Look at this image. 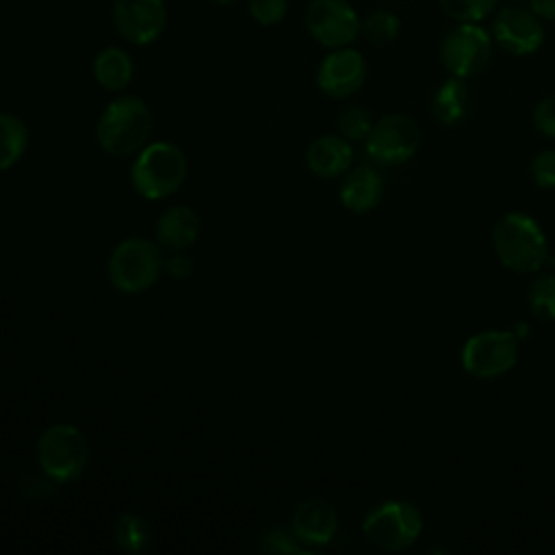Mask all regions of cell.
Wrapping results in <instances>:
<instances>
[{
    "mask_svg": "<svg viewBox=\"0 0 555 555\" xmlns=\"http://www.w3.org/2000/svg\"><path fill=\"white\" fill-rule=\"evenodd\" d=\"M492 245L503 267L535 273L548 260V243L540 223L525 212H505L492 228Z\"/></svg>",
    "mask_w": 555,
    "mask_h": 555,
    "instance_id": "6da1fadb",
    "label": "cell"
},
{
    "mask_svg": "<svg viewBox=\"0 0 555 555\" xmlns=\"http://www.w3.org/2000/svg\"><path fill=\"white\" fill-rule=\"evenodd\" d=\"M152 132V113L137 95H119L102 111L95 137L111 156H130L143 150Z\"/></svg>",
    "mask_w": 555,
    "mask_h": 555,
    "instance_id": "7a4b0ae2",
    "label": "cell"
},
{
    "mask_svg": "<svg viewBox=\"0 0 555 555\" xmlns=\"http://www.w3.org/2000/svg\"><path fill=\"white\" fill-rule=\"evenodd\" d=\"M163 269L165 258L160 247L147 238L130 236L111 251L106 275L119 293L139 295L158 282Z\"/></svg>",
    "mask_w": 555,
    "mask_h": 555,
    "instance_id": "3957f363",
    "label": "cell"
},
{
    "mask_svg": "<svg viewBox=\"0 0 555 555\" xmlns=\"http://www.w3.org/2000/svg\"><path fill=\"white\" fill-rule=\"evenodd\" d=\"M184 178L186 156L178 145L167 141L145 145L130 169L134 191L145 199H165L173 195Z\"/></svg>",
    "mask_w": 555,
    "mask_h": 555,
    "instance_id": "277c9868",
    "label": "cell"
},
{
    "mask_svg": "<svg viewBox=\"0 0 555 555\" xmlns=\"http://www.w3.org/2000/svg\"><path fill=\"white\" fill-rule=\"evenodd\" d=\"M35 457L39 470L54 483L76 481L89 460V442L85 434L67 423L50 425L41 431Z\"/></svg>",
    "mask_w": 555,
    "mask_h": 555,
    "instance_id": "5b68a950",
    "label": "cell"
},
{
    "mask_svg": "<svg viewBox=\"0 0 555 555\" xmlns=\"http://www.w3.org/2000/svg\"><path fill=\"white\" fill-rule=\"evenodd\" d=\"M421 531L423 516L408 501H384L369 509L362 520L364 538L386 553L410 548L418 540Z\"/></svg>",
    "mask_w": 555,
    "mask_h": 555,
    "instance_id": "8992f818",
    "label": "cell"
},
{
    "mask_svg": "<svg viewBox=\"0 0 555 555\" xmlns=\"http://www.w3.org/2000/svg\"><path fill=\"white\" fill-rule=\"evenodd\" d=\"M492 35L479 22H457L440 41V61L449 76L473 78L492 61Z\"/></svg>",
    "mask_w": 555,
    "mask_h": 555,
    "instance_id": "52a82bcc",
    "label": "cell"
},
{
    "mask_svg": "<svg viewBox=\"0 0 555 555\" xmlns=\"http://www.w3.org/2000/svg\"><path fill=\"white\" fill-rule=\"evenodd\" d=\"M462 369L477 379L505 375L518 360V336L512 332L486 330L473 334L462 347Z\"/></svg>",
    "mask_w": 555,
    "mask_h": 555,
    "instance_id": "ba28073f",
    "label": "cell"
},
{
    "mask_svg": "<svg viewBox=\"0 0 555 555\" xmlns=\"http://www.w3.org/2000/svg\"><path fill=\"white\" fill-rule=\"evenodd\" d=\"M421 126L405 113H388L373 124L366 152L379 165H403L421 147Z\"/></svg>",
    "mask_w": 555,
    "mask_h": 555,
    "instance_id": "9c48e42d",
    "label": "cell"
},
{
    "mask_svg": "<svg viewBox=\"0 0 555 555\" xmlns=\"http://www.w3.org/2000/svg\"><path fill=\"white\" fill-rule=\"evenodd\" d=\"M310 37L330 48H345L360 35V17L347 0H310L304 13Z\"/></svg>",
    "mask_w": 555,
    "mask_h": 555,
    "instance_id": "30bf717a",
    "label": "cell"
},
{
    "mask_svg": "<svg viewBox=\"0 0 555 555\" xmlns=\"http://www.w3.org/2000/svg\"><path fill=\"white\" fill-rule=\"evenodd\" d=\"M492 41L512 56H529L544 43V24L529 9L520 4H507L494 11L490 24Z\"/></svg>",
    "mask_w": 555,
    "mask_h": 555,
    "instance_id": "8fae6325",
    "label": "cell"
},
{
    "mask_svg": "<svg viewBox=\"0 0 555 555\" xmlns=\"http://www.w3.org/2000/svg\"><path fill=\"white\" fill-rule=\"evenodd\" d=\"M113 24L121 39L147 46L165 30V0H113Z\"/></svg>",
    "mask_w": 555,
    "mask_h": 555,
    "instance_id": "7c38bea8",
    "label": "cell"
},
{
    "mask_svg": "<svg viewBox=\"0 0 555 555\" xmlns=\"http://www.w3.org/2000/svg\"><path fill=\"white\" fill-rule=\"evenodd\" d=\"M366 80V61L356 48L332 50L317 69V87L334 100L356 95Z\"/></svg>",
    "mask_w": 555,
    "mask_h": 555,
    "instance_id": "4fadbf2b",
    "label": "cell"
},
{
    "mask_svg": "<svg viewBox=\"0 0 555 555\" xmlns=\"http://www.w3.org/2000/svg\"><path fill=\"white\" fill-rule=\"evenodd\" d=\"M291 531L304 544H330L338 531V512L325 499H308L297 505L291 520Z\"/></svg>",
    "mask_w": 555,
    "mask_h": 555,
    "instance_id": "5bb4252c",
    "label": "cell"
},
{
    "mask_svg": "<svg viewBox=\"0 0 555 555\" xmlns=\"http://www.w3.org/2000/svg\"><path fill=\"white\" fill-rule=\"evenodd\" d=\"M353 160L351 141L340 134H323L314 139L306 152L308 169L319 178H338L343 176Z\"/></svg>",
    "mask_w": 555,
    "mask_h": 555,
    "instance_id": "9a60e30c",
    "label": "cell"
},
{
    "mask_svg": "<svg viewBox=\"0 0 555 555\" xmlns=\"http://www.w3.org/2000/svg\"><path fill=\"white\" fill-rule=\"evenodd\" d=\"M202 232L199 215L189 206H171L156 221V238L169 251L189 249Z\"/></svg>",
    "mask_w": 555,
    "mask_h": 555,
    "instance_id": "2e32d148",
    "label": "cell"
},
{
    "mask_svg": "<svg viewBox=\"0 0 555 555\" xmlns=\"http://www.w3.org/2000/svg\"><path fill=\"white\" fill-rule=\"evenodd\" d=\"M382 195H384V182L379 173L364 165L351 169L343 178V184L338 191L343 206L356 215L373 210L379 204Z\"/></svg>",
    "mask_w": 555,
    "mask_h": 555,
    "instance_id": "e0dca14e",
    "label": "cell"
},
{
    "mask_svg": "<svg viewBox=\"0 0 555 555\" xmlns=\"http://www.w3.org/2000/svg\"><path fill=\"white\" fill-rule=\"evenodd\" d=\"M470 111V89L464 78H447L431 98V115L442 126L460 124Z\"/></svg>",
    "mask_w": 555,
    "mask_h": 555,
    "instance_id": "ac0fdd59",
    "label": "cell"
},
{
    "mask_svg": "<svg viewBox=\"0 0 555 555\" xmlns=\"http://www.w3.org/2000/svg\"><path fill=\"white\" fill-rule=\"evenodd\" d=\"M134 65L124 48H102L93 59V76L108 91H121L130 85Z\"/></svg>",
    "mask_w": 555,
    "mask_h": 555,
    "instance_id": "d6986e66",
    "label": "cell"
},
{
    "mask_svg": "<svg viewBox=\"0 0 555 555\" xmlns=\"http://www.w3.org/2000/svg\"><path fill=\"white\" fill-rule=\"evenodd\" d=\"M28 147V128L26 124L11 115L0 113V171L11 169Z\"/></svg>",
    "mask_w": 555,
    "mask_h": 555,
    "instance_id": "ffe728a7",
    "label": "cell"
},
{
    "mask_svg": "<svg viewBox=\"0 0 555 555\" xmlns=\"http://www.w3.org/2000/svg\"><path fill=\"white\" fill-rule=\"evenodd\" d=\"M113 535H115L117 546L124 553L139 555V553L147 551V546L152 542V527L141 514L126 512L117 518V522L113 527Z\"/></svg>",
    "mask_w": 555,
    "mask_h": 555,
    "instance_id": "44dd1931",
    "label": "cell"
},
{
    "mask_svg": "<svg viewBox=\"0 0 555 555\" xmlns=\"http://www.w3.org/2000/svg\"><path fill=\"white\" fill-rule=\"evenodd\" d=\"M401 33V20L388 9H373L360 20V35L373 46H388Z\"/></svg>",
    "mask_w": 555,
    "mask_h": 555,
    "instance_id": "7402d4cb",
    "label": "cell"
},
{
    "mask_svg": "<svg viewBox=\"0 0 555 555\" xmlns=\"http://www.w3.org/2000/svg\"><path fill=\"white\" fill-rule=\"evenodd\" d=\"M527 304L540 321H555V275L542 273L527 288Z\"/></svg>",
    "mask_w": 555,
    "mask_h": 555,
    "instance_id": "603a6c76",
    "label": "cell"
},
{
    "mask_svg": "<svg viewBox=\"0 0 555 555\" xmlns=\"http://www.w3.org/2000/svg\"><path fill=\"white\" fill-rule=\"evenodd\" d=\"M438 4L455 22H481L499 9V0H438Z\"/></svg>",
    "mask_w": 555,
    "mask_h": 555,
    "instance_id": "cb8c5ba5",
    "label": "cell"
},
{
    "mask_svg": "<svg viewBox=\"0 0 555 555\" xmlns=\"http://www.w3.org/2000/svg\"><path fill=\"white\" fill-rule=\"evenodd\" d=\"M373 115L362 106H347L336 117V128L347 141H366L373 130Z\"/></svg>",
    "mask_w": 555,
    "mask_h": 555,
    "instance_id": "d4e9b609",
    "label": "cell"
},
{
    "mask_svg": "<svg viewBox=\"0 0 555 555\" xmlns=\"http://www.w3.org/2000/svg\"><path fill=\"white\" fill-rule=\"evenodd\" d=\"M247 9H249V15L260 26H275L284 20L288 2L286 0H249Z\"/></svg>",
    "mask_w": 555,
    "mask_h": 555,
    "instance_id": "484cf974",
    "label": "cell"
},
{
    "mask_svg": "<svg viewBox=\"0 0 555 555\" xmlns=\"http://www.w3.org/2000/svg\"><path fill=\"white\" fill-rule=\"evenodd\" d=\"M531 178L542 189H555V150H542L531 160Z\"/></svg>",
    "mask_w": 555,
    "mask_h": 555,
    "instance_id": "4316f807",
    "label": "cell"
},
{
    "mask_svg": "<svg viewBox=\"0 0 555 555\" xmlns=\"http://www.w3.org/2000/svg\"><path fill=\"white\" fill-rule=\"evenodd\" d=\"M297 542L299 540L295 538L293 531L275 527V529H271L269 533L262 535L260 551H264V553H299Z\"/></svg>",
    "mask_w": 555,
    "mask_h": 555,
    "instance_id": "83f0119b",
    "label": "cell"
},
{
    "mask_svg": "<svg viewBox=\"0 0 555 555\" xmlns=\"http://www.w3.org/2000/svg\"><path fill=\"white\" fill-rule=\"evenodd\" d=\"M533 126L544 137H555V93L542 98L533 108Z\"/></svg>",
    "mask_w": 555,
    "mask_h": 555,
    "instance_id": "f1b7e54d",
    "label": "cell"
},
{
    "mask_svg": "<svg viewBox=\"0 0 555 555\" xmlns=\"http://www.w3.org/2000/svg\"><path fill=\"white\" fill-rule=\"evenodd\" d=\"M165 271L173 280H186L193 273V260L184 251H173V256L165 260Z\"/></svg>",
    "mask_w": 555,
    "mask_h": 555,
    "instance_id": "f546056e",
    "label": "cell"
},
{
    "mask_svg": "<svg viewBox=\"0 0 555 555\" xmlns=\"http://www.w3.org/2000/svg\"><path fill=\"white\" fill-rule=\"evenodd\" d=\"M529 9L542 20V22H555V0H527Z\"/></svg>",
    "mask_w": 555,
    "mask_h": 555,
    "instance_id": "4dcf8cb0",
    "label": "cell"
},
{
    "mask_svg": "<svg viewBox=\"0 0 555 555\" xmlns=\"http://www.w3.org/2000/svg\"><path fill=\"white\" fill-rule=\"evenodd\" d=\"M210 2H217V4H230V2H234V0H210Z\"/></svg>",
    "mask_w": 555,
    "mask_h": 555,
    "instance_id": "1f68e13d",
    "label": "cell"
}]
</instances>
